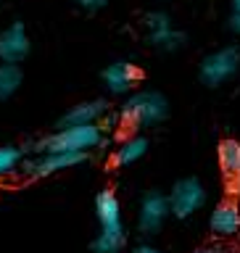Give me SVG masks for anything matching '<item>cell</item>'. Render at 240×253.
Listing matches in <instances>:
<instances>
[{
	"mask_svg": "<svg viewBox=\"0 0 240 253\" xmlns=\"http://www.w3.org/2000/svg\"><path fill=\"white\" fill-rule=\"evenodd\" d=\"M95 216H98L100 232L93 237V253H122L127 245V229L122 216V201L114 190H100L95 195Z\"/></svg>",
	"mask_w": 240,
	"mask_h": 253,
	"instance_id": "1",
	"label": "cell"
},
{
	"mask_svg": "<svg viewBox=\"0 0 240 253\" xmlns=\"http://www.w3.org/2000/svg\"><path fill=\"white\" fill-rule=\"evenodd\" d=\"M106 145V129L100 124H79V126H61L50 134L35 140L29 145L35 153H87Z\"/></svg>",
	"mask_w": 240,
	"mask_h": 253,
	"instance_id": "2",
	"label": "cell"
},
{
	"mask_svg": "<svg viewBox=\"0 0 240 253\" xmlns=\"http://www.w3.org/2000/svg\"><path fill=\"white\" fill-rule=\"evenodd\" d=\"M169 116V100L164 92L158 90H135L124 98V103L119 106V124L127 129L138 132L148 129V126H158L164 119Z\"/></svg>",
	"mask_w": 240,
	"mask_h": 253,
	"instance_id": "3",
	"label": "cell"
},
{
	"mask_svg": "<svg viewBox=\"0 0 240 253\" xmlns=\"http://www.w3.org/2000/svg\"><path fill=\"white\" fill-rule=\"evenodd\" d=\"M238 71H240V45H222L217 50L206 53L198 63V79L211 90L235 79Z\"/></svg>",
	"mask_w": 240,
	"mask_h": 253,
	"instance_id": "4",
	"label": "cell"
},
{
	"mask_svg": "<svg viewBox=\"0 0 240 253\" xmlns=\"http://www.w3.org/2000/svg\"><path fill=\"white\" fill-rule=\"evenodd\" d=\"M169 198V209L174 219H190L206 206V185L198 177H182L172 185V190L166 193Z\"/></svg>",
	"mask_w": 240,
	"mask_h": 253,
	"instance_id": "5",
	"label": "cell"
},
{
	"mask_svg": "<svg viewBox=\"0 0 240 253\" xmlns=\"http://www.w3.org/2000/svg\"><path fill=\"white\" fill-rule=\"evenodd\" d=\"M145 37L150 47L161 53H177L188 45V35L174 27L172 16L166 11H148L145 13Z\"/></svg>",
	"mask_w": 240,
	"mask_h": 253,
	"instance_id": "6",
	"label": "cell"
},
{
	"mask_svg": "<svg viewBox=\"0 0 240 253\" xmlns=\"http://www.w3.org/2000/svg\"><path fill=\"white\" fill-rule=\"evenodd\" d=\"M85 161H87V153H35V156L24 158L21 174L27 179H45L66 169H74V166L85 164Z\"/></svg>",
	"mask_w": 240,
	"mask_h": 253,
	"instance_id": "7",
	"label": "cell"
},
{
	"mask_svg": "<svg viewBox=\"0 0 240 253\" xmlns=\"http://www.w3.org/2000/svg\"><path fill=\"white\" fill-rule=\"evenodd\" d=\"M169 216H172V209H169L166 193H161V190H148L140 198V206H138V232L145 237H153L164 229Z\"/></svg>",
	"mask_w": 240,
	"mask_h": 253,
	"instance_id": "8",
	"label": "cell"
},
{
	"mask_svg": "<svg viewBox=\"0 0 240 253\" xmlns=\"http://www.w3.org/2000/svg\"><path fill=\"white\" fill-rule=\"evenodd\" d=\"M140 79H143V71L132 61H111L100 71V82L106 87V92L116 95V98H127L130 92H135V84Z\"/></svg>",
	"mask_w": 240,
	"mask_h": 253,
	"instance_id": "9",
	"label": "cell"
},
{
	"mask_svg": "<svg viewBox=\"0 0 240 253\" xmlns=\"http://www.w3.org/2000/svg\"><path fill=\"white\" fill-rule=\"evenodd\" d=\"M32 50L29 32L24 21H11L0 32V61L3 63H21Z\"/></svg>",
	"mask_w": 240,
	"mask_h": 253,
	"instance_id": "10",
	"label": "cell"
},
{
	"mask_svg": "<svg viewBox=\"0 0 240 253\" xmlns=\"http://www.w3.org/2000/svg\"><path fill=\"white\" fill-rule=\"evenodd\" d=\"M108 114H111V103L106 98L82 100V103H77V106H71L66 114L55 122V129H61V126H79V124H100Z\"/></svg>",
	"mask_w": 240,
	"mask_h": 253,
	"instance_id": "11",
	"label": "cell"
},
{
	"mask_svg": "<svg viewBox=\"0 0 240 253\" xmlns=\"http://www.w3.org/2000/svg\"><path fill=\"white\" fill-rule=\"evenodd\" d=\"M209 232L219 240H230L240 232V206L235 201H219L209 213Z\"/></svg>",
	"mask_w": 240,
	"mask_h": 253,
	"instance_id": "12",
	"label": "cell"
},
{
	"mask_svg": "<svg viewBox=\"0 0 240 253\" xmlns=\"http://www.w3.org/2000/svg\"><path fill=\"white\" fill-rule=\"evenodd\" d=\"M217 161L227 185H238L240 182V142L233 137L222 140L217 148Z\"/></svg>",
	"mask_w": 240,
	"mask_h": 253,
	"instance_id": "13",
	"label": "cell"
},
{
	"mask_svg": "<svg viewBox=\"0 0 240 253\" xmlns=\"http://www.w3.org/2000/svg\"><path fill=\"white\" fill-rule=\"evenodd\" d=\"M150 142L145 134H130V137H124L119 145L114 148V164L116 166H132L138 164L143 156L148 153Z\"/></svg>",
	"mask_w": 240,
	"mask_h": 253,
	"instance_id": "14",
	"label": "cell"
},
{
	"mask_svg": "<svg viewBox=\"0 0 240 253\" xmlns=\"http://www.w3.org/2000/svg\"><path fill=\"white\" fill-rule=\"evenodd\" d=\"M24 84V71L19 63H3L0 61V100H11L19 87Z\"/></svg>",
	"mask_w": 240,
	"mask_h": 253,
	"instance_id": "15",
	"label": "cell"
},
{
	"mask_svg": "<svg viewBox=\"0 0 240 253\" xmlns=\"http://www.w3.org/2000/svg\"><path fill=\"white\" fill-rule=\"evenodd\" d=\"M21 164H24V148H19V145L0 148V179L21 171Z\"/></svg>",
	"mask_w": 240,
	"mask_h": 253,
	"instance_id": "16",
	"label": "cell"
},
{
	"mask_svg": "<svg viewBox=\"0 0 240 253\" xmlns=\"http://www.w3.org/2000/svg\"><path fill=\"white\" fill-rule=\"evenodd\" d=\"M74 3L82 8L85 13H98V11H103V8L111 3V0H74Z\"/></svg>",
	"mask_w": 240,
	"mask_h": 253,
	"instance_id": "17",
	"label": "cell"
},
{
	"mask_svg": "<svg viewBox=\"0 0 240 253\" xmlns=\"http://www.w3.org/2000/svg\"><path fill=\"white\" fill-rule=\"evenodd\" d=\"M227 29L233 32L235 37H240V11H230V16H227Z\"/></svg>",
	"mask_w": 240,
	"mask_h": 253,
	"instance_id": "18",
	"label": "cell"
},
{
	"mask_svg": "<svg viewBox=\"0 0 240 253\" xmlns=\"http://www.w3.org/2000/svg\"><path fill=\"white\" fill-rule=\"evenodd\" d=\"M130 253H164V251L158 248V245H153V243H138Z\"/></svg>",
	"mask_w": 240,
	"mask_h": 253,
	"instance_id": "19",
	"label": "cell"
},
{
	"mask_svg": "<svg viewBox=\"0 0 240 253\" xmlns=\"http://www.w3.org/2000/svg\"><path fill=\"white\" fill-rule=\"evenodd\" d=\"M190 253H225L219 248V245H201V248H195V251H190Z\"/></svg>",
	"mask_w": 240,
	"mask_h": 253,
	"instance_id": "20",
	"label": "cell"
},
{
	"mask_svg": "<svg viewBox=\"0 0 240 253\" xmlns=\"http://www.w3.org/2000/svg\"><path fill=\"white\" fill-rule=\"evenodd\" d=\"M230 11H240V0H230Z\"/></svg>",
	"mask_w": 240,
	"mask_h": 253,
	"instance_id": "21",
	"label": "cell"
},
{
	"mask_svg": "<svg viewBox=\"0 0 240 253\" xmlns=\"http://www.w3.org/2000/svg\"><path fill=\"white\" fill-rule=\"evenodd\" d=\"M158 3H166V0H158Z\"/></svg>",
	"mask_w": 240,
	"mask_h": 253,
	"instance_id": "22",
	"label": "cell"
}]
</instances>
